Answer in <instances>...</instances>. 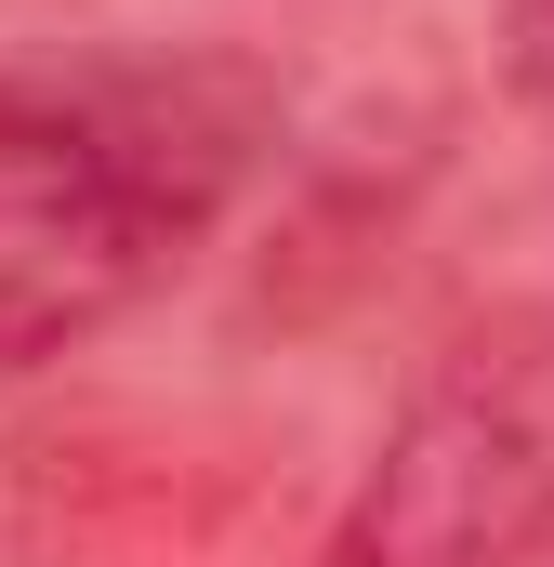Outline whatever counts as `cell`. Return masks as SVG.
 Returning <instances> with one entry per match:
<instances>
[{"label":"cell","instance_id":"3","mask_svg":"<svg viewBox=\"0 0 554 567\" xmlns=\"http://www.w3.org/2000/svg\"><path fill=\"white\" fill-rule=\"evenodd\" d=\"M502 80L554 120V0H502Z\"/></svg>","mask_w":554,"mask_h":567},{"label":"cell","instance_id":"1","mask_svg":"<svg viewBox=\"0 0 554 567\" xmlns=\"http://www.w3.org/2000/svg\"><path fill=\"white\" fill-rule=\"evenodd\" d=\"M252 120L198 66H0V370H53L172 278Z\"/></svg>","mask_w":554,"mask_h":567},{"label":"cell","instance_id":"2","mask_svg":"<svg viewBox=\"0 0 554 567\" xmlns=\"http://www.w3.org/2000/svg\"><path fill=\"white\" fill-rule=\"evenodd\" d=\"M554 542V410L515 370H462L410 396L370 449L317 567H529Z\"/></svg>","mask_w":554,"mask_h":567}]
</instances>
